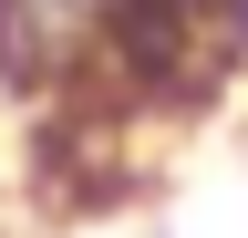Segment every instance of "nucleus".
<instances>
[{"instance_id": "nucleus-1", "label": "nucleus", "mask_w": 248, "mask_h": 238, "mask_svg": "<svg viewBox=\"0 0 248 238\" xmlns=\"http://www.w3.org/2000/svg\"><path fill=\"white\" fill-rule=\"evenodd\" d=\"M238 83H248V0H93L83 94L104 114H124V125H197Z\"/></svg>"}]
</instances>
